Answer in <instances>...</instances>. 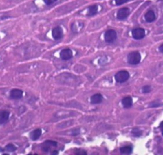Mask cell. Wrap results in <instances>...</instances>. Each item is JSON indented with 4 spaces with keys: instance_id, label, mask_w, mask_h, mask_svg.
Instances as JSON below:
<instances>
[{
    "instance_id": "24",
    "label": "cell",
    "mask_w": 163,
    "mask_h": 155,
    "mask_svg": "<svg viewBox=\"0 0 163 155\" xmlns=\"http://www.w3.org/2000/svg\"><path fill=\"white\" fill-rule=\"evenodd\" d=\"M54 153H52V154H58V152H57V151H53Z\"/></svg>"
},
{
    "instance_id": "2",
    "label": "cell",
    "mask_w": 163,
    "mask_h": 155,
    "mask_svg": "<svg viewBox=\"0 0 163 155\" xmlns=\"http://www.w3.org/2000/svg\"><path fill=\"white\" fill-rule=\"evenodd\" d=\"M129 74L126 71H120L118 72L116 76H115V79L119 83H123L126 82V80L129 79Z\"/></svg>"
},
{
    "instance_id": "18",
    "label": "cell",
    "mask_w": 163,
    "mask_h": 155,
    "mask_svg": "<svg viewBox=\"0 0 163 155\" xmlns=\"http://www.w3.org/2000/svg\"><path fill=\"white\" fill-rule=\"evenodd\" d=\"M142 90H143V92H144V93L150 92L151 91V87L150 86H148V85L145 86H143V88H142Z\"/></svg>"
},
{
    "instance_id": "20",
    "label": "cell",
    "mask_w": 163,
    "mask_h": 155,
    "mask_svg": "<svg viewBox=\"0 0 163 155\" xmlns=\"http://www.w3.org/2000/svg\"><path fill=\"white\" fill-rule=\"evenodd\" d=\"M45 143L49 144V145H51V146H56L57 144L56 142L52 141H45Z\"/></svg>"
},
{
    "instance_id": "23",
    "label": "cell",
    "mask_w": 163,
    "mask_h": 155,
    "mask_svg": "<svg viewBox=\"0 0 163 155\" xmlns=\"http://www.w3.org/2000/svg\"><path fill=\"white\" fill-rule=\"evenodd\" d=\"M159 51H161V52L163 53V44H162V45H161V46L159 47Z\"/></svg>"
},
{
    "instance_id": "1",
    "label": "cell",
    "mask_w": 163,
    "mask_h": 155,
    "mask_svg": "<svg viewBox=\"0 0 163 155\" xmlns=\"http://www.w3.org/2000/svg\"><path fill=\"white\" fill-rule=\"evenodd\" d=\"M127 60L130 64L132 65H136L140 63L141 60V56L138 51H133L130 53L127 57Z\"/></svg>"
},
{
    "instance_id": "3",
    "label": "cell",
    "mask_w": 163,
    "mask_h": 155,
    "mask_svg": "<svg viewBox=\"0 0 163 155\" xmlns=\"http://www.w3.org/2000/svg\"><path fill=\"white\" fill-rule=\"evenodd\" d=\"M105 40L108 43H112L117 39V33L114 30H108L105 33Z\"/></svg>"
},
{
    "instance_id": "22",
    "label": "cell",
    "mask_w": 163,
    "mask_h": 155,
    "mask_svg": "<svg viewBox=\"0 0 163 155\" xmlns=\"http://www.w3.org/2000/svg\"><path fill=\"white\" fill-rule=\"evenodd\" d=\"M160 130L161 131V133H162V135L163 136V122H162L161 125H160Z\"/></svg>"
},
{
    "instance_id": "14",
    "label": "cell",
    "mask_w": 163,
    "mask_h": 155,
    "mask_svg": "<svg viewBox=\"0 0 163 155\" xmlns=\"http://www.w3.org/2000/svg\"><path fill=\"white\" fill-rule=\"evenodd\" d=\"M98 7L97 5H92L89 8L87 15L89 16H92L96 15L98 13Z\"/></svg>"
},
{
    "instance_id": "6",
    "label": "cell",
    "mask_w": 163,
    "mask_h": 155,
    "mask_svg": "<svg viewBox=\"0 0 163 155\" xmlns=\"http://www.w3.org/2000/svg\"><path fill=\"white\" fill-rule=\"evenodd\" d=\"M52 37L56 40H58L61 39L63 36V29L61 27H56L52 29Z\"/></svg>"
},
{
    "instance_id": "16",
    "label": "cell",
    "mask_w": 163,
    "mask_h": 155,
    "mask_svg": "<svg viewBox=\"0 0 163 155\" xmlns=\"http://www.w3.org/2000/svg\"><path fill=\"white\" fill-rule=\"evenodd\" d=\"M6 150L8 151H10V152H14V151L17 150V147H16L14 145H13L12 144H9L6 146Z\"/></svg>"
},
{
    "instance_id": "12",
    "label": "cell",
    "mask_w": 163,
    "mask_h": 155,
    "mask_svg": "<svg viewBox=\"0 0 163 155\" xmlns=\"http://www.w3.org/2000/svg\"><path fill=\"white\" fill-rule=\"evenodd\" d=\"M41 135V130L40 128L36 129L30 134V138L33 141H36L40 138Z\"/></svg>"
},
{
    "instance_id": "21",
    "label": "cell",
    "mask_w": 163,
    "mask_h": 155,
    "mask_svg": "<svg viewBox=\"0 0 163 155\" xmlns=\"http://www.w3.org/2000/svg\"><path fill=\"white\" fill-rule=\"evenodd\" d=\"M45 3L46 5H51V4H52L53 3H54L55 1H56L57 0H43Z\"/></svg>"
},
{
    "instance_id": "4",
    "label": "cell",
    "mask_w": 163,
    "mask_h": 155,
    "mask_svg": "<svg viewBox=\"0 0 163 155\" xmlns=\"http://www.w3.org/2000/svg\"><path fill=\"white\" fill-rule=\"evenodd\" d=\"M132 35L133 38H135V40H142L145 36V31L142 28L135 29L132 31Z\"/></svg>"
},
{
    "instance_id": "15",
    "label": "cell",
    "mask_w": 163,
    "mask_h": 155,
    "mask_svg": "<svg viewBox=\"0 0 163 155\" xmlns=\"http://www.w3.org/2000/svg\"><path fill=\"white\" fill-rule=\"evenodd\" d=\"M120 151L122 154H131L132 152V147L130 146H124L121 147Z\"/></svg>"
},
{
    "instance_id": "9",
    "label": "cell",
    "mask_w": 163,
    "mask_h": 155,
    "mask_svg": "<svg viewBox=\"0 0 163 155\" xmlns=\"http://www.w3.org/2000/svg\"><path fill=\"white\" fill-rule=\"evenodd\" d=\"M102 101H103V96L100 93H96V94L93 95L91 98V102L93 104H100Z\"/></svg>"
},
{
    "instance_id": "8",
    "label": "cell",
    "mask_w": 163,
    "mask_h": 155,
    "mask_svg": "<svg viewBox=\"0 0 163 155\" xmlns=\"http://www.w3.org/2000/svg\"><path fill=\"white\" fill-rule=\"evenodd\" d=\"M23 95V92L21 90L19 89H13L10 93V96L13 99H20L22 97Z\"/></svg>"
},
{
    "instance_id": "5",
    "label": "cell",
    "mask_w": 163,
    "mask_h": 155,
    "mask_svg": "<svg viewBox=\"0 0 163 155\" xmlns=\"http://www.w3.org/2000/svg\"><path fill=\"white\" fill-rule=\"evenodd\" d=\"M130 14V10L128 8L124 7L120 8L117 12V17L119 20H124L126 19Z\"/></svg>"
},
{
    "instance_id": "17",
    "label": "cell",
    "mask_w": 163,
    "mask_h": 155,
    "mask_svg": "<svg viewBox=\"0 0 163 155\" xmlns=\"http://www.w3.org/2000/svg\"><path fill=\"white\" fill-rule=\"evenodd\" d=\"M132 134H133L134 136H135V137H140V135H142V132L140 131L138 128H135L133 129Z\"/></svg>"
},
{
    "instance_id": "19",
    "label": "cell",
    "mask_w": 163,
    "mask_h": 155,
    "mask_svg": "<svg viewBox=\"0 0 163 155\" xmlns=\"http://www.w3.org/2000/svg\"><path fill=\"white\" fill-rule=\"evenodd\" d=\"M129 0H116V3L117 5H121L128 1Z\"/></svg>"
},
{
    "instance_id": "10",
    "label": "cell",
    "mask_w": 163,
    "mask_h": 155,
    "mask_svg": "<svg viewBox=\"0 0 163 155\" xmlns=\"http://www.w3.org/2000/svg\"><path fill=\"white\" fill-rule=\"evenodd\" d=\"M10 112L8 111H2L0 112V124H4L8 120Z\"/></svg>"
},
{
    "instance_id": "11",
    "label": "cell",
    "mask_w": 163,
    "mask_h": 155,
    "mask_svg": "<svg viewBox=\"0 0 163 155\" xmlns=\"http://www.w3.org/2000/svg\"><path fill=\"white\" fill-rule=\"evenodd\" d=\"M122 104L125 108H129L133 105V99L131 97H126L122 99Z\"/></svg>"
},
{
    "instance_id": "7",
    "label": "cell",
    "mask_w": 163,
    "mask_h": 155,
    "mask_svg": "<svg viewBox=\"0 0 163 155\" xmlns=\"http://www.w3.org/2000/svg\"><path fill=\"white\" fill-rule=\"evenodd\" d=\"M73 57V52L72 51L69 49V48H66V49L63 50L60 53V57L64 60H68L71 59Z\"/></svg>"
},
{
    "instance_id": "13",
    "label": "cell",
    "mask_w": 163,
    "mask_h": 155,
    "mask_svg": "<svg viewBox=\"0 0 163 155\" xmlns=\"http://www.w3.org/2000/svg\"><path fill=\"white\" fill-rule=\"evenodd\" d=\"M145 19L146 21L148 22H152L153 21H154L155 19L154 12L152 10H150L148 12H146V14L145 15Z\"/></svg>"
}]
</instances>
